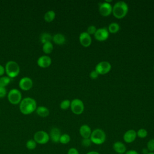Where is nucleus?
<instances>
[{"instance_id": "nucleus-1", "label": "nucleus", "mask_w": 154, "mask_h": 154, "mask_svg": "<svg viewBox=\"0 0 154 154\" xmlns=\"http://www.w3.org/2000/svg\"><path fill=\"white\" fill-rule=\"evenodd\" d=\"M37 108V103L35 99L32 97H27L23 99L20 102L19 109L20 112L25 114H30L35 111Z\"/></svg>"}, {"instance_id": "nucleus-2", "label": "nucleus", "mask_w": 154, "mask_h": 154, "mask_svg": "<svg viewBox=\"0 0 154 154\" xmlns=\"http://www.w3.org/2000/svg\"><path fill=\"white\" fill-rule=\"evenodd\" d=\"M128 5L125 1H120L114 4L112 9V14L119 19L125 17L128 12Z\"/></svg>"}, {"instance_id": "nucleus-3", "label": "nucleus", "mask_w": 154, "mask_h": 154, "mask_svg": "<svg viewBox=\"0 0 154 154\" xmlns=\"http://www.w3.org/2000/svg\"><path fill=\"white\" fill-rule=\"evenodd\" d=\"M90 139L92 143L96 145H101L106 140V134L100 128H96L92 131Z\"/></svg>"}, {"instance_id": "nucleus-4", "label": "nucleus", "mask_w": 154, "mask_h": 154, "mask_svg": "<svg viewBox=\"0 0 154 154\" xmlns=\"http://www.w3.org/2000/svg\"><path fill=\"white\" fill-rule=\"evenodd\" d=\"M5 71L7 75V76L10 78L16 77L20 72V67L19 64L14 61H8L5 67Z\"/></svg>"}, {"instance_id": "nucleus-5", "label": "nucleus", "mask_w": 154, "mask_h": 154, "mask_svg": "<svg viewBox=\"0 0 154 154\" xmlns=\"http://www.w3.org/2000/svg\"><path fill=\"white\" fill-rule=\"evenodd\" d=\"M70 107L72 112L76 115H80L84 111V104L79 99H73L70 102Z\"/></svg>"}, {"instance_id": "nucleus-6", "label": "nucleus", "mask_w": 154, "mask_h": 154, "mask_svg": "<svg viewBox=\"0 0 154 154\" xmlns=\"http://www.w3.org/2000/svg\"><path fill=\"white\" fill-rule=\"evenodd\" d=\"M8 101L13 105L20 103L22 100V94L20 91L16 89L13 88L10 90L7 95Z\"/></svg>"}, {"instance_id": "nucleus-7", "label": "nucleus", "mask_w": 154, "mask_h": 154, "mask_svg": "<svg viewBox=\"0 0 154 154\" xmlns=\"http://www.w3.org/2000/svg\"><path fill=\"white\" fill-rule=\"evenodd\" d=\"M34 140L37 144H45L50 140L49 135L44 131H37L34 135Z\"/></svg>"}, {"instance_id": "nucleus-8", "label": "nucleus", "mask_w": 154, "mask_h": 154, "mask_svg": "<svg viewBox=\"0 0 154 154\" xmlns=\"http://www.w3.org/2000/svg\"><path fill=\"white\" fill-rule=\"evenodd\" d=\"M111 69V64L108 61H102L96 64L94 70L97 72L99 75H105L109 73Z\"/></svg>"}, {"instance_id": "nucleus-9", "label": "nucleus", "mask_w": 154, "mask_h": 154, "mask_svg": "<svg viewBox=\"0 0 154 154\" xmlns=\"http://www.w3.org/2000/svg\"><path fill=\"white\" fill-rule=\"evenodd\" d=\"M112 6L110 3L103 2L99 4V12L101 16L107 17L112 14Z\"/></svg>"}, {"instance_id": "nucleus-10", "label": "nucleus", "mask_w": 154, "mask_h": 154, "mask_svg": "<svg viewBox=\"0 0 154 154\" xmlns=\"http://www.w3.org/2000/svg\"><path fill=\"white\" fill-rule=\"evenodd\" d=\"M94 36L95 39L97 41H105L109 37V32L108 29L105 27L100 28L97 29L95 34H94Z\"/></svg>"}, {"instance_id": "nucleus-11", "label": "nucleus", "mask_w": 154, "mask_h": 154, "mask_svg": "<svg viewBox=\"0 0 154 154\" xmlns=\"http://www.w3.org/2000/svg\"><path fill=\"white\" fill-rule=\"evenodd\" d=\"M33 85L32 80L27 76L23 77L20 79L19 82V86L22 90L28 91L30 90Z\"/></svg>"}, {"instance_id": "nucleus-12", "label": "nucleus", "mask_w": 154, "mask_h": 154, "mask_svg": "<svg viewBox=\"0 0 154 154\" xmlns=\"http://www.w3.org/2000/svg\"><path fill=\"white\" fill-rule=\"evenodd\" d=\"M79 41L80 44L85 47L87 48L90 46L91 44V35H89L87 32H82L79 36Z\"/></svg>"}, {"instance_id": "nucleus-13", "label": "nucleus", "mask_w": 154, "mask_h": 154, "mask_svg": "<svg viewBox=\"0 0 154 154\" xmlns=\"http://www.w3.org/2000/svg\"><path fill=\"white\" fill-rule=\"evenodd\" d=\"M137 137V131H135L134 129H129L125 132L123 138L125 143L130 144L135 140Z\"/></svg>"}, {"instance_id": "nucleus-14", "label": "nucleus", "mask_w": 154, "mask_h": 154, "mask_svg": "<svg viewBox=\"0 0 154 154\" xmlns=\"http://www.w3.org/2000/svg\"><path fill=\"white\" fill-rule=\"evenodd\" d=\"M37 64L42 68H47L52 63V60L50 57L48 55H42L37 60Z\"/></svg>"}, {"instance_id": "nucleus-15", "label": "nucleus", "mask_w": 154, "mask_h": 154, "mask_svg": "<svg viewBox=\"0 0 154 154\" xmlns=\"http://www.w3.org/2000/svg\"><path fill=\"white\" fill-rule=\"evenodd\" d=\"M49 135L50 139L53 143H59L61 134L60 130L58 128H56V127L52 128L51 129L50 133Z\"/></svg>"}, {"instance_id": "nucleus-16", "label": "nucleus", "mask_w": 154, "mask_h": 154, "mask_svg": "<svg viewBox=\"0 0 154 154\" xmlns=\"http://www.w3.org/2000/svg\"><path fill=\"white\" fill-rule=\"evenodd\" d=\"M91 128L86 124L82 125L80 126L79 132L82 138H89L91 134Z\"/></svg>"}, {"instance_id": "nucleus-17", "label": "nucleus", "mask_w": 154, "mask_h": 154, "mask_svg": "<svg viewBox=\"0 0 154 154\" xmlns=\"http://www.w3.org/2000/svg\"><path fill=\"white\" fill-rule=\"evenodd\" d=\"M113 150L117 153H125L127 151L125 144L121 141H116L112 145Z\"/></svg>"}, {"instance_id": "nucleus-18", "label": "nucleus", "mask_w": 154, "mask_h": 154, "mask_svg": "<svg viewBox=\"0 0 154 154\" xmlns=\"http://www.w3.org/2000/svg\"><path fill=\"white\" fill-rule=\"evenodd\" d=\"M66 39L65 36L61 33L55 34L52 37V41L56 45H64L66 43Z\"/></svg>"}, {"instance_id": "nucleus-19", "label": "nucleus", "mask_w": 154, "mask_h": 154, "mask_svg": "<svg viewBox=\"0 0 154 154\" xmlns=\"http://www.w3.org/2000/svg\"><path fill=\"white\" fill-rule=\"evenodd\" d=\"M35 111H36L37 114L42 117H48L49 114V109L44 106H40L38 107H37Z\"/></svg>"}, {"instance_id": "nucleus-20", "label": "nucleus", "mask_w": 154, "mask_h": 154, "mask_svg": "<svg viewBox=\"0 0 154 154\" xmlns=\"http://www.w3.org/2000/svg\"><path fill=\"white\" fill-rule=\"evenodd\" d=\"M107 29L109 33L116 34L120 30V25L117 22H112L109 25Z\"/></svg>"}, {"instance_id": "nucleus-21", "label": "nucleus", "mask_w": 154, "mask_h": 154, "mask_svg": "<svg viewBox=\"0 0 154 154\" xmlns=\"http://www.w3.org/2000/svg\"><path fill=\"white\" fill-rule=\"evenodd\" d=\"M55 17V13L53 10L48 11L44 16V19L47 22H52Z\"/></svg>"}, {"instance_id": "nucleus-22", "label": "nucleus", "mask_w": 154, "mask_h": 154, "mask_svg": "<svg viewBox=\"0 0 154 154\" xmlns=\"http://www.w3.org/2000/svg\"><path fill=\"white\" fill-rule=\"evenodd\" d=\"M52 40V36L48 32H44L40 36V42L42 43L45 44L46 43L51 42Z\"/></svg>"}, {"instance_id": "nucleus-23", "label": "nucleus", "mask_w": 154, "mask_h": 154, "mask_svg": "<svg viewBox=\"0 0 154 154\" xmlns=\"http://www.w3.org/2000/svg\"><path fill=\"white\" fill-rule=\"evenodd\" d=\"M54 49L53 45L51 42H48L46 43L45 44H43V47L42 49L43 51L46 54H51Z\"/></svg>"}, {"instance_id": "nucleus-24", "label": "nucleus", "mask_w": 154, "mask_h": 154, "mask_svg": "<svg viewBox=\"0 0 154 154\" xmlns=\"http://www.w3.org/2000/svg\"><path fill=\"white\" fill-rule=\"evenodd\" d=\"M11 81V78L7 76L0 77V86L5 87L8 85Z\"/></svg>"}, {"instance_id": "nucleus-25", "label": "nucleus", "mask_w": 154, "mask_h": 154, "mask_svg": "<svg viewBox=\"0 0 154 154\" xmlns=\"http://www.w3.org/2000/svg\"><path fill=\"white\" fill-rule=\"evenodd\" d=\"M70 135L67 134H61L60 137L59 143L63 144H68L70 142Z\"/></svg>"}, {"instance_id": "nucleus-26", "label": "nucleus", "mask_w": 154, "mask_h": 154, "mask_svg": "<svg viewBox=\"0 0 154 154\" xmlns=\"http://www.w3.org/2000/svg\"><path fill=\"white\" fill-rule=\"evenodd\" d=\"M26 147L28 150H34L37 147V143L34 139L28 140L26 143Z\"/></svg>"}, {"instance_id": "nucleus-27", "label": "nucleus", "mask_w": 154, "mask_h": 154, "mask_svg": "<svg viewBox=\"0 0 154 154\" xmlns=\"http://www.w3.org/2000/svg\"><path fill=\"white\" fill-rule=\"evenodd\" d=\"M137 136L140 138H145L147 136V131L146 129L140 128L137 131Z\"/></svg>"}, {"instance_id": "nucleus-28", "label": "nucleus", "mask_w": 154, "mask_h": 154, "mask_svg": "<svg viewBox=\"0 0 154 154\" xmlns=\"http://www.w3.org/2000/svg\"><path fill=\"white\" fill-rule=\"evenodd\" d=\"M70 102H71V101H70L69 99L63 100L60 103V108L62 109H64V110L68 109L70 106Z\"/></svg>"}, {"instance_id": "nucleus-29", "label": "nucleus", "mask_w": 154, "mask_h": 154, "mask_svg": "<svg viewBox=\"0 0 154 154\" xmlns=\"http://www.w3.org/2000/svg\"><path fill=\"white\" fill-rule=\"evenodd\" d=\"M147 149L149 152H154V138L149 140L147 143Z\"/></svg>"}, {"instance_id": "nucleus-30", "label": "nucleus", "mask_w": 154, "mask_h": 154, "mask_svg": "<svg viewBox=\"0 0 154 154\" xmlns=\"http://www.w3.org/2000/svg\"><path fill=\"white\" fill-rule=\"evenodd\" d=\"M97 30V28L94 25H90L89 26L88 28H87V32L89 34V35H94L96 32Z\"/></svg>"}, {"instance_id": "nucleus-31", "label": "nucleus", "mask_w": 154, "mask_h": 154, "mask_svg": "<svg viewBox=\"0 0 154 154\" xmlns=\"http://www.w3.org/2000/svg\"><path fill=\"white\" fill-rule=\"evenodd\" d=\"M81 144L84 147H89L90 146H91L92 143H91L90 138H82Z\"/></svg>"}, {"instance_id": "nucleus-32", "label": "nucleus", "mask_w": 154, "mask_h": 154, "mask_svg": "<svg viewBox=\"0 0 154 154\" xmlns=\"http://www.w3.org/2000/svg\"><path fill=\"white\" fill-rule=\"evenodd\" d=\"M99 74L97 73V72L95 70H93L90 73V77L92 79H96L98 78L99 76Z\"/></svg>"}, {"instance_id": "nucleus-33", "label": "nucleus", "mask_w": 154, "mask_h": 154, "mask_svg": "<svg viewBox=\"0 0 154 154\" xmlns=\"http://www.w3.org/2000/svg\"><path fill=\"white\" fill-rule=\"evenodd\" d=\"M7 94V90L5 87L0 86V98H2L5 97Z\"/></svg>"}, {"instance_id": "nucleus-34", "label": "nucleus", "mask_w": 154, "mask_h": 154, "mask_svg": "<svg viewBox=\"0 0 154 154\" xmlns=\"http://www.w3.org/2000/svg\"><path fill=\"white\" fill-rule=\"evenodd\" d=\"M67 154H79V153L76 148L71 147L68 150Z\"/></svg>"}, {"instance_id": "nucleus-35", "label": "nucleus", "mask_w": 154, "mask_h": 154, "mask_svg": "<svg viewBox=\"0 0 154 154\" xmlns=\"http://www.w3.org/2000/svg\"><path fill=\"white\" fill-rule=\"evenodd\" d=\"M125 154H139L135 150H127Z\"/></svg>"}, {"instance_id": "nucleus-36", "label": "nucleus", "mask_w": 154, "mask_h": 154, "mask_svg": "<svg viewBox=\"0 0 154 154\" xmlns=\"http://www.w3.org/2000/svg\"><path fill=\"white\" fill-rule=\"evenodd\" d=\"M5 73V68L0 64V76L3 75Z\"/></svg>"}, {"instance_id": "nucleus-37", "label": "nucleus", "mask_w": 154, "mask_h": 154, "mask_svg": "<svg viewBox=\"0 0 154 154\" xmlns=\"http://www.w3.org/2000/svg\"><path fill=\"white\" fill-rule=\"evenodd\" d=\"M86 154H100V153L99 152H97V151L92 150V151H90V152H87Z\"/></svg>"}, {"instance_id": "nucleus-38", "label": "nucleus", "mask_w": 154, "mask_h": 154, "mask_svg": "<svg viewBox=\"0 0 154 154\" xmlns=\"http://www.w3.org/2000/svg\"><path fill=\"white\" fill-rule=\"evenodd\" d=\"M147 154H154V152H149Z\"/></svg>"}, {"instance_id": "nucleus-39", "label": "nucleus", "mask_w": 154, "mask_h": 154, "mask_svg": "<svg viewBox=\"0 0 154 154\" xmlns=\"http://www.w3.org/2000/svg\"><path fill=\"white\" fill-rule=\"evenodd\" d=\"M117 154H125V153H117Z\"/></svg>"}, {"instance_id": "nucleus-40", "label": "nucleus", "mask_w": 154, "mask_h": 154, "mask_svg": "<svg viewBox=\"0 0 154 154\" xmlns=\"http://www.w3.org/2000/svg\"><path fill=\"white\" fill-rule=\"evenodd\" d=\"M153 70H154V65H153Z\"/></svg>"}]
</instances>
